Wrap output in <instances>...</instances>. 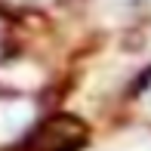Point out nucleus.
Masks as SVG:
<instances>
[{"mask_svg": "<svg viewBox=\"0 0 151 151\" xmlns=\"http://www.w3.org/2000/svg\"><path fill=\"white\" fill-rule=\"evenodd\" d=\"M86 142V127L77 117H50L46 123H40V129L31 136V148L34 151H74Z\"/></svg>", "mask_w": 151, "mask_h": 151, "instance_id": "obj_1", "label": "nucleus"}]
</instances>
